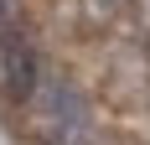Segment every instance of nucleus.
<instances>
[{"label": "nucleus", "mask_w": 150, "mask_h": 145, "mask_svg": "<svg viewBox=\"0 0 150 145\" xmlns=\"http://www.w3.org/2000/svg\"><path fill=\"white\" fill-rule=\"evenodd\" d=\"M16 109L26 114L31 145H104L93 93L57 68H47V78L31 88V99L16 104Z\"/></svg>", "instance_id": "obj_1"}, {"label": "nucleus", "mask_w": 150, "mask_h": 145, "mask_svg": "<svg viewBox=\"0 0 150 145\" xmlns=\"http://www.w3.org/2000/svg\"><path fill=\"white\" fill-rule=\"evenodd\" d=\"M93 5H98V11H119L124 0H93Z\"/></svg>", "instance_id": "obj_3"}, {"label": "nucleus", "mask_w": 150, "mask_h": 145, "mask_svg": "<svg viewBox=\"0 0 150 145\" xmlns=\"http://www.w3.org/2000/svg\"><path fill=\"white\" fill-rule=\"evenodd\" d=\"M47 52L42 42L31 36L21 21H11V26H0V83H5V99L11 104H26L31 88L47 78Z\"/></svg>", "instance_id": "obj_2"}]
</instances>
